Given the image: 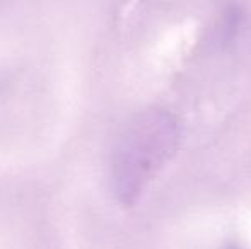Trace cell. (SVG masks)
<instances>
[{"label":"cell","mask_w":251,"mask_h":249,"mask_svg":"<svg viewBox=\"0 0 251 249\" xmlns=\"http://www.w3.org/2000/svg\"><path fill=\"white\" fill-rule=\"evenodd\" d=\"M231 249H238V248H231Z\"/></svg>","instance_id":"3957f363"},{"label":"cell","mask_w":251,"mask_h":249,"mask_svg":"<svg viewBox=\"0 0 251 249\" xmlns=\"http://www.w3.org/2000/svg\"><path fill=\"white\" fill-rule=\"evenodd\" d=\"M179 143V126L169 111L151 108L130 120L111 154L109 183L116 200L132 206L151 181L173 159Z\"/></svg>","instance_id":"6da1fadb"},{"label":"cell","mask_w":251,"mask_h":249,"mask_svg":"<svg viewBox=\"0 0 251 249\" xmlns=\"http://www.w3.org/2000/svg\"><path fill=\"white\" fill-rule=\"evenodd\" d=\"M243 17H245V14H243L239 5H229L222 12L221 19L217 23V27H215V40H217L219 45L231 43L238 36L239 27L243 24Z\"/></svg>","instance_id":"7a4b0ae2"}]
</instances>
